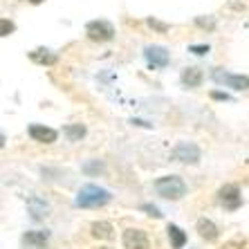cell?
Returning a JSON list of instances; mask_svg holds the SVG:
<instances>
[{
  "label": "cell",
  "mask_w": 249,
  "mask_h": 249,
  "mask_svg": "<svg viewBox=\"0 0 249 249\" xmlns=\"http://www.w3.org/2000/svg\"><path fill=\"white\" fill-rule=\"evenodd\" d=\"M211 97H213V99H220V101H229V99H231L229 94H222V92H213Z\"/></svg>",
  "instance_id": "cb8c5ba5"
},
{
  "label": "cell",
  "mask_w": 249,
  "mask_h": 249,
  "mask_svg": "<svg viewBox=\"0 0 249 249\" xmlns=\"http://www.w3.org/2000/svg\"><path fill=\"white\" fill-rule=\"evenodd\" d=\"M196 23L200 25V27H209V29H213V18H207V20H204V18H197Z\"/></svg>",
  "instance_id": "603a6c76"
},
{
  "label": "cell",
  "mask_w": 249,
  "mask_h": 249,
  "mask_svg": "<svg viewBox=\"0 0 249 249\" xmlns=\"http://www.w3.org/2000/svg\"><path fill=\"white\" fill-rule=\"evenodd\" d=\"M215 83H220L231 90H249V76L247 74H233V72H225V70H213L211 72Z\"/></svg>",
  "instance_id": "277c9868"
},
{
  "label": "cell",
  "mask_w": 249,
  "mask_h": 249,
  "mask_svg": "<svg viewBox=\"0 0 249 249\" xmlns=\"http://www.w3.org/2000/svg\"><path fill=\"white\" fill-rule=\"evenodd\" d=\"M63 133H65V137L70 139V142H81L83 137H86V126L83 124H68V126L63 128Z\"/></svg>",
  "instance_id": "e0dca14e"
},
{
  "label": "cell",
  "mask_w": 249,
  "mask_h": 249,
  "mask_svg": "<svg viewBox=\"0 0 249 249\" xmlns=\"http://www.w3.org/2000/svg\"><path fill=\"white\" fill-rule=\"evenodd\" d=\"M110 200H112L110 191H106V189H101L97 184H86L81 186V191L76 193L74 204L79 209H101L106 204H110Z\"/></svg>",
  "instance_id": "6da1fadb"
},
{
  "label": "cell",
  "mask_w": 249,
  "mask_h": 249,
  "mask_svg": "<svg viewBox=\"0 0 249 249\" xmlns=\"http://www.w3.org/2000/svg\"><path fill=\"white\" fill-rule=\"evenodd\" d=\"M29 137L38 142V144H54L58 139V133L50 126H43V124H32L29 126Z\"/></svg>",
  "instance_id": "9c48e42d"
},
{
  "label": "cell",
  "mask_w": 249,
  "mask_h": 249,
  "mask_svg": "<svg viewBox=\"0 0 249 249\" xmlns=\"http://www.w3.org/2000/svg\"><path fill=\"white\" fill-rule=\"evenodd\" d=\"M148 25H151V27H155V29H160V32H166V29H168V25L160 23V20H155V18H148Z\"/></svg>",
  "instance_id": "7402d4cb"
},
{
  "label": "cell",
  "mask_w": 249,
  "mask_h": 249,
  "mask_svg": "<svg viewBox=\"0 0 249 249\" xmlns=\"http://www.w3.org/2000/svg\"><path fill=\"white\" fill-rule=\"evenodd\" d=\"M122 243L126 249H151V238L144 229H137V227H130L126 229L122 236Z\"/></svg>",
  "instance_id": "8992f818"
},
{
  "label": "cell",
  "mask_w": 249,
  "mask_h": 249,
  "mask_svg": "<svg viewBox=\"0 0 249 249\" xmlns=\"http://www.w3.org/2000/svg\"><path fill=\"white\" fill-rule=\"evenodd\" d=\"M202 79H204V74L200 68H184L180 74V81L184 88H200L202 86Z\"/></svg>",
  "instance_id": "4fadbf2b"
},
{
  "label": "cell",
  "mask_w": 249,
  "mask_h": 249,
  "mask_svg": "<svg viewBox=\"0 0 249 249\" xmlns=\"http://www.w3.org/2000/svg\"><path fill=\"white\" fill-rule=\"evenodd\" d=\"M168 243H171V247L173 249H184L186 245V233L182 231L178 225H168Z\"/></svg>",
  "instance_id": "2e32d148"
},
{
  "label": "cell",
  "mask_w": 249,
  "mask_h": 249,
  "mask_svg": "<svg viewBox=\"0 0 249 249\" xmlns=\"http://www.w3.org/2000/svg\"><path fill=\"white\" fill-rule=\"evenodd\" d=\"M144 56L148 61V65H153V68H166L168 61H171V52L164 45H146Z\"/></svg>",
  "instance_id": "ba28073f"
},
{
  "label": "cell",
  "mask_w": 249,
  "mask_h": 249,
  "mask_svg": "<svg viewBox=\"0 0 249 249\" xmlns=\"http://www.w3.org/2000/svg\"><path fill=\"white\" fill-rule=\"evenodd\" d=\"M155 193L164 200H182L186 196V184L180 175H162L155 180Z\"/></svg>",
  "instance_id": "7a4b0ae2"
},
{
  "label": "cell",
  "mask_w": 249,
  "mask_h": 249,
  "mask_svg": "<svg viewBox=\"0 0 249 249\" xmlns=\"http://www.w3.org/2000/svg\"><path fill=\"white\" fill-rule=\"evenodd\" d=\"M14 29H16V25H14L12 20H7V18L0 20V36H12Z\"/></svg>",
  "instance_id": "d6986e66"
},
{
  "label": "cell",
  "mask_w": 249,
  "mask_h": 249,
  "mask_svg": "<svg viewBox=\"0 0 249 249\" xmlns=\"http://www.w3.org/2000/svg\"><path fill=\"white\" fill-rule=\"evenodd\" d=\"M27 211L32 215V220H45L47 215H50V204L38 196H32L27 200Z\"/></svg>",
  "instance_id": "30bf717a"
},
{
  "label": "cell",
  "mask_w": 249,
  "mask_h": 249,
  "mask_svg": "<svg viewBox=\"0 0 249 249\" xmlns=\"http://www.w3.org/2000/svg\"><path fill=\"white\" fill-rule=\"evenodd\" d=\"M86 34L94 43H108L115 38V27L108 20H90L86 25Z\"/></svg>",
  "instance_id": "3957f363"
},
{
  "label": "cell",
  "mask_w": 249,
  "mask_h": 249,
  "mask_svg": "<svg viewBox=\"0 0 249 249\" xmlns=\"http://www.w3.org/2000/svg\"><path fill=\"white\" fill-rule=\"evenodd\" d=\"M83 173H86V175L106 173V164H104V162H99V160H90V162L83 164Z\"/></svg>",
  "instance_id": "ac0fdd59"
},
{
  "label": "cell",
  "mask_w": 249,
  "mask_h": 249,
  "mask_svg": "<svg viewBox=\"0 0 249 249\" xmlns=\"http://www.w3.org/2000/svg\"><path fill=\"white\" fill-rule=\"evenodd\" d=\"M23 243L32 249H43L50 243V231L47 229H36V231H27L23 236Z\"/></svg>",
  "instance_id": "8fae6325"
},
{
  "label": "cell",
  "mask_w": 249,
  "mask_h": 249,
  "mask_svg": "<svg viewBox=\"0 0 249 249\" xmlns=\"http://www.w3.org/2000/svg\"><path fill=\"white\" fill-rule=\"evenodd\" d=\"M197 233H200V238H202V240H207V243H215V240H218V236H220V231H218L215 222L209 220V218H200V220H197Z\"/></svg>",
  "instance_id": "7c38bea8"
},
{
  "label": "cell",
  "mask_w": 249,
  "mask_h": 249,
  "mask_svg": "<svg viewBox=\"0 0 249 249\" xmlns=\"http://www.w3.org/2000/svg\"><path fill=\"white\" fill-rule=\"evenodd\" d=\"M189 52L197 54V56H202V54L209 52V45H191V47H189Z\"/></svg>",
  "instance_id": "44dd1931"
},
{
  "label": "cell",
  "mask_w": 249,
  "mask_h": 249,
  "mask_svg": "<svg viewBox=\"0 0 249 249\" xmlns=\"http://www.w3.org/2000/svg\"><path fill=\"white\" fill-rule=\"evenodd\" d=\"M218 200L227 211H238L240 204H243V196H240V189L236 184H225L218 191Z\"/></svg>",
  "instance_id": "52a82bcc"
},
{
  "label": "cell",
  "mask_w": 249,
  "mask_h": 249,
  "mask_svg": "<svg viewBox=\"0 0 249 249\" xmlns=\"http://www.w3.org/2000/svg\"><path fill=\"white\" fill-rule=\"evenodd\" d=\"M29 58H32L34 63H38V65H54L58 61L56 54L50 52V50H43V47H38V50H32V52H29Z\"/></svg>",
  "instance_id": "9a60e30c"
},
{
  "label": "cell",
  "mask_w": 249,
  "mask_h": 249,
  "mask_svg": "<svg viewBox=\"0 0 249 249\" xmlns=\"http://www.w3.org/2000/svg\"><path fill=\"white\" fill-rule=\"evenodd\" d=\"M32 5H41V2H45V0H29Z\"/></svg>",
  "instance_id": "d4e9b609"
},
{
  "label": "cell",
  "mask_w": 249,
  "mask_h": 249,
  "mask_svg": "<svg viewBox=\"0 0 249 249\" xmlns=\"http://www.w3.org/2000/svg\"><path fill=\"white\" fill-rule=\"evenodd\" d=\"M173 160L182 164H197L202 160V151L200 146L193 144V142H180V144L173 148Z\"/></svg>",
  "instance_id": "5b68a950"
},
{
  "label": "cell",
  "mask_w": 249,
  "mask_h": 249,
  "mask_svg": "<svg viewBox=\"0 0 249 249\" xmlns=\"http://www.w3.org/2000/svg\"><path fill=\"white\" fill-rule=\"evenodd\" d=\"M112 225L106 220H99V222H92L90 225V233H92V238H97V240H110L112 238Z\"/></svg>",
  "instance_id": "5bb4252c"
},
{
  "label": "cell",
  "mask_w": 249,
  "mask_h": 249,
  "mask_svg": "<svg viewBox=\"0 0 249 249\" xmlns=\"http://www.w3.org/2000/svg\"><path fill=\"white\" fill-rule=\"evenodd\" d=\"M142 211H146V215H153V218H162V213H160V209L153 207V204H142Z\"/></svg>",
  "instance_id": "ffe728a7"
}]
</instances>
